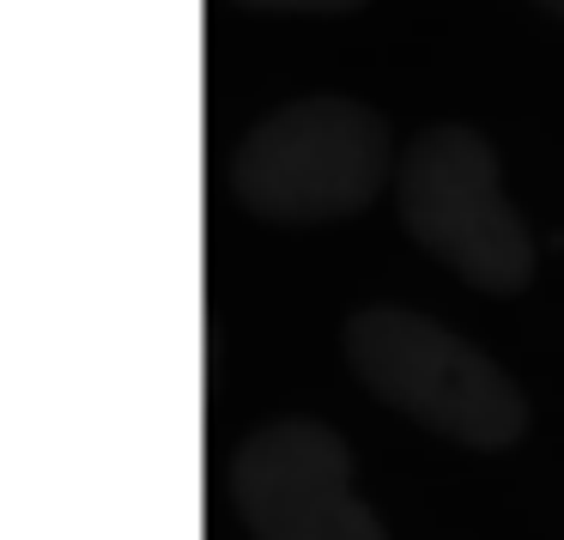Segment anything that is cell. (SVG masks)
<instances>
[{"label":"cell","mask_w":564,"mask_h":540,"mask_svg":"<svg viewBox=\"0 0 564 540\" xmlns=\"http://www.w3.org/2000/svg\"><path fill=\"white\" fill-rule=\"evenodd\" d=\"M346 358L382 407L462 450H510L528 431V401L498 358L455 328L401 304H370L346 322Z\"/></svg>","instance_id":"6da1fadb"},{"label":"cell","mask_w":564,"mask_h":540,"mask_svg":"<svg viewBox=\"0 0 564 540\" xmlns=\"http://www.w3.org/2000/svg\"><path fill=\"white\" fill-rule=\"evenodd\" d=\"M401 225L474 292L516 298L534 280V237L503 188V164L467 122H431L401 152Z\"/></svg>","instance_id":"7a4b0ae2"},{"label":"cell","mask_w":564,"mask_h":540,"mask_svg":"<svg viewBox=\"0 0 564 540\" xmlns=\"http://www.w3.org/2000/svg\"><path fill=\"white\" fill-rule=\"evenodd\" d=\"M389 176L394 128L352 98L285 104L243 140L231 164V188L243 195V207L285 225L352 219L389 188Z\"/></svg>","instance_id":"3957f363"},{"label":"cell","mask_w":564,"mask_h":540,"mask_svg":"<svg viewBox=\"0 0 564 540\" xmlns=\"http://www.w3.org/2000/svg\"><path fill=\"white\" fill-rule=\"evenodd\" d=\"M231 486L256 540H389L352 486V450L310 419H285L249 438Z\"/></svg>","instance_id":"277c9868"},{"label":"cell","mask_w":564,"mask_h":540,"mask_svg":"<svg viewBox=\"0 0 564 540\" xmlns=\"http://www.w3.org/2000/svg\"><path fill=\"white\" fill-rule=\"evenodd\" d=\"M249 7H268V13H358L370 0H249Z\"/></svg>","instance_id":"5b68a950"},{"label":"cell","mask_w":564,"mask_h":540,"mask_svg":"<svg viewBox=\"0 0 564 540\" xmlns=\"http://www.w3.org/2000/svg\"><path fill=\"white\" fill-rule=\"evenodd\" d=\"M540 13H552V19H564V0H534Z\"/></svg>","instance_id":"8992f818"}]
</instances>
